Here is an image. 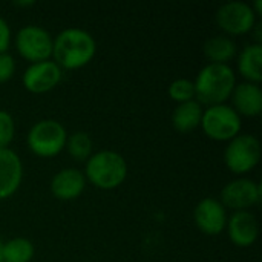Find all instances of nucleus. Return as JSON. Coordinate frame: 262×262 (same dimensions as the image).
<instances>
[{"label": "nucleus", "instance_id": "f3484780", "mask_svg": "<svg viewBox=\"0 0 262 262\" xmlns=\"http://www.w3.org/2000/svg\"><path fill=\"white\" fill-rule=\"evenodd\" d=\"M203 106L196 101H186L181 104H177L172 114V126L180 134H189L193 132L201 124L203 117Z\"/></svg>", "mask_w": 262, "mask_h": 262}, {"label": "nucleus", "instance_id": "9d476101", "mask_svg": "<svg viewBox=\"0 0 262 262\" xmlns=\"http://www.w3.org/2000/svg\"><path fill=\"white\" fill-rule=\"evenodd\" d=\"M63 71L52 60L31 63L21 77V83L26 91L32 94H45L52 91L61 81Z\"/></svg>", "mask_w": 262, "mask_h": 262}, {"label": "nucleus", "instance_id": "412c9836", "mask_svg": "<svg viewBox=\"0 0 262 262\" xmlns=\"http://www.w3.org/2000/svg\"><path fill=\"white\" fill-rule=\"evenodd\" d=\"M169 97L178 104L195 100V84L189 78H177L169 84Z\"/></svg>", "mask_w": 262, "mask_h": 262}, {"label": "nucleus", "instance_id": "f8f14e48", "mask_svg": "<svg viewBox=\"0 0 262 262\" xmlns=\"http://www.w3.org/2000/svg\"><path fill=\"white\" fill-rule=\"evenodd\" d=\"M227 233L230 241L241 249L250 247L256 243L259 235V224L256 216L249 210L235 212L227 218Z\"/></svg>", "mask_w": 262, "mask_h": 262}, {"label": "nucleus", "instance_id": "7ed1b4c3", "mask_svg": "<svg viewBox=\"0 0 262 262\" xmlns=\"http://www.w3.org/2000/svg\"><path fill=\"white\" fill-rule=\"evenodd\" d=\"M84 178L101 190H112L121 186L127 177V163L115 150H100L92 154L84 167Z\"/></svg>", "mask_w": 262, "mask_h": 262}, {"label": "nucleus", "instance_id": "5701e85b", "mask_svg": "<svg viewBox=\"0 0 262 262\" xmlns=\"http://www.w3.org/2000/svg\"><path fill=\"white\" fill-rule=\"evenodd\" d=\"M15 72V60L11 54L2 52L0 54V84L6 83L12 78Z\"/></svg>", "mask_w": 262, "mask_h": 262}, {"label": "nucleus", "instance_id": "f257e3e1", "mask_svg": "<svg viewBox=\"0 0 262 262\" xmlns=\"http://www.w3.org/2000/svg\"><path fill=\"white\" fill-rule=\"evenodd\" d=\"M97 52V43L91 32L80 28H66L58 32L52 43L54 63L61 71L80 69L86 66Z\"/></svg>", "mask_w": 262, "mask_h": 262}, {"label": "nucleus", "instance_id": "f03ea898", "mask_svg": "<svg viewBox=\"0 0 262 262\" xmlns=\"http://www.w3.org/2000/svg\"><path fill=\"white\" fill-rule=\"evenodd\" d=\"M195 98L203 106L224 104L236 86V74L229 64H206L196 75Z\"/></svg>", "mask_w": 262, "mask_h": 262}, {"label": "nucleus", "instance_id": "bb28decb", "mask_svg": "<svg viewBox=\"0 0 262 262\" xmlns=\"http://www.w3.org/2000/svg\"><path fill=\"white\" fill-rule=\"evenodd\" d=\"M0 262H3V241L0 239Z\"/></svg>", "mask_w": 262, "mask_h": 262}, {"label": "nucleus", "instance_id": "a211bd4d", "mask_svg": "<svg viewBox=\"0 0 262 262\" xmlns=\"http://www.w3.org/2000/svg\"><path fill=\"white\" fill-rule=\"evenodd\" d=\"M203 52L210 63L227 64L230 60H233L236 57L238 48H236V43L230 37L215 35L204 41Z\"/></svg>", "mask_w": 262, "mask_h": 262}, {"label": "nucleus", "instance_id": "aec40b11", "mask_svg": "<svg viewBox=\"0 0 262 262\" xmlns=\"http://www.w3.org/2000/svg\"><path fill=\"white\" fill-rule=\"evenodd\" d=\"M68 154L75 160V161H88V158L92 155V140L89 134L83 130H77L71 135H68L66 146Z\"/></svg>", "mask_w": 262, "mask_h": 262}, {"label": "nucleus", "instance_id": "1a4fd4ad", "mask_svg": "<svg viewBox=\"0 0 262 262\" xmlns=\"http://www.w3.org/2000/svg\"><path fill=\"white\" fill-rule=\"evenodd\" d=\"M262 198L261 184L250 178H238L221 189L220 201L224 207L235 212L247 210L258 204Z\"/></svg>", "mask_w": 262, "mask_h": 262}, {"label": "nucleus", "instance_id": "6e6552de", "mask_svg": "<svg viewBox=\"0 0 262 262\" xmlns=\"http://www.w3.org/2000/svg\"><path fill=\"white\" fill-rule=\"evenodd\" d=\"M216 23L229 35H243L253 29L256 14L247 2L233 0L218 8Z\"/></svg>", "mask_w": 262, "mask_h": 262}, {"label": "nucleus", "instance_id": "6ab92c4d", "mask_svg": "<svg viewBox=\"0 0 262 262\" xmlns=\"http://www.w3.org/2000/svg\"><path fill=\"white\" fill-rule=\"evenodd\" d=\"M34 253V244L26 238L18 236L3 243V262H31Z\"/></svg>", "mask_w": 262, "mask_h": 262}, {"label": "nucleus", "instance_id": "4be33fe9", "mask_svg": "<svg viewBox=\"0 0 262 262\" xmlns=\"http://www.w3.org/2000/svg\"><path fill=\"white\" fill-rule=\"evenodd\" d=\"M15 135V121L8 111L0 109V149L11 144Z\"/></svg>", "mask_w": 262, "mask_h": 262}, {"label": "nucleus", "instance_id": "393cba45", "mask_svg": "<svg viewBox=\"0 0 262 262\" xmlns=\"http://www.w3.org/2000/svg\"><path fill=\"white\" fill-rule=\"evenodd\" d=\"M32 5H35L34 0H17V2H14V6H32Z\"/></svg>", "mask_w": 262, "mask_h": 262}, {"label": "nucleus", "instance_id": "a878e982", "mask_svg": "<svg viewBox=\"0 0 262 262\" xmlns=\"http://www.w3.org/2000/svg\"><path fill=\"white\" fill-rule=\"evenodd\" d=\"M252 9L255 11V14H256V15L262 14V0H256V2H255V5L252 6Z\"/></svg>", "mask_w": 262, "mask_h": 262}, {"label": "nucleus", "instance_id": "0eeeda50", "mask_svg": "<svg viewBox=\"0 0 262 262\" xmlns=\"http://www.w3.org/2000/svg\"><path fill=\"white\" fill-rule=\"evenodd\" d=\"M52 35L37 25H26L20 28L15 35L17 52L31 63L49 60L52 55Z\"/></svg>", "mask_w": 262, "mask_h": 262}, {"label": "nucleus", "instance_id": "b1692460", "mask_svg": "<svg viewBox=\"0 0 262 262\" xmlns=\"http://www.w3.org/2000/svg\"><path fill=\"white\" fill-rule=\"evenodd\" d=\"M11 43V28L8 21L0 15V54L6 52Z\"/></svg>", "mask_w": 262, "mask_h": 262}, {"label": "nucleus", "instance_id": "ddd939ff", "mask_svg": "<svg viewBox=\"0 0 262 262\" xmlns=\"http://www.w3.org/2000/svg\"><path fill=\"white\" fill-rule=\"evenodd\" d=\"M23 180V163L9 147L0 149V201L12 196Z\"/></svg>", "mask_w": 262, "mask_h": 262}, {"label": "nucleus", "instance_id": "9b49d317", "mask_svg": "<svg viewBox=\"0 0 262 262\" xmlns=\"http://www.w3.org/2000/svg\"><path fill=\"white\" fill-rule=\"evenodd\" d=\"M193 220L204 235L216 236L223 233L227 226V212L220 200L207 196L196 204Z\"/></svg>", "mask_w": 262, "mask_h": 262}, {"label": "nucleus", "instance_id": "423d86ee", "mask_svg": "<svg viewBox=\"0 0 262 262\" xmlns=\"http://www.w3.org/2000/svg\"><path fill=\"white\" fill-rule=\"evenodd\" d=\"M261 160V143L255 135L239 134L232 138L224 150V163L230 172L244 175L253 170Z\"/></svg>", "mask_w": 262, "mask_h": 262}, {"label": "nucleus", "instance_id": "2eb2a0df", "mask_svg": "<svg viewBox=\"0 0 262 262\" xmlns=\"http://www.w3.org/2000/svg\"><path fill=\"white\" fill-rule=\"evenodd\" d=\"M233 109L241 117H258L262 112V89L256 83H238L230 95Z\"/></svg>", "mask_w": 262, "mask_h": 262}, {"label": "nucleus", "instance_id": "dca6fc26", "mask_svg": "<svg viewBox=\"0 0 262 262\" xmlns=\"http://www.w3.org/2000/svg\"><path fill=\"white\" fill-rule=\"evenodd\" d=\"M238 71L249 83L262 81V45H247L238 55Z\"/></svg>", "mask_w": 262, "mask_h": 262}, {"label": "nucleus", "instance_id": "39448f33", "mask_svg": "<svg viewBox=\"0 0 262 262\" xmlns=\"http://www.w3.org/2000/svg\"><path fill=\"white\" fill-rule=\"evenodd\" d=\"M203 132L215 141H230L241 134V117L229 104H215L203 111Z\"/></svg>", "mask_w": 262, "mask_h": 262}, {"label": "nucleus", "instance_id": "20e7f679", "mask_svg": "<svg viewBox=\"0 0 262 262\" xmlns=\"http://www.w3.org/2000/svg\"><path fill=\"white\" fill-rule=\"evenodd\" d=\"M68 134L61 123L57 120H40L32 124L26 135V144L32 154L41 158L58 155L66 146Z\"/></svg>", "mask_w": 262, "mask_h": 262}, {"label": "nucleus", "instance_id": "4468645a", "mask_svg": "<svg viewBox=\"0 0 262 262\" xmlns=\"http://www.w3.org/2000/svg\"><path fill=\"white\" fill-rule=\"evenodd\" d=\"M86 187L84 173L75 167H66L58 170L49 184L51 193L61 201H72L78 198Z\"/></svg>", "mask_w": 262, "mask_h": 262}]
</instances>
